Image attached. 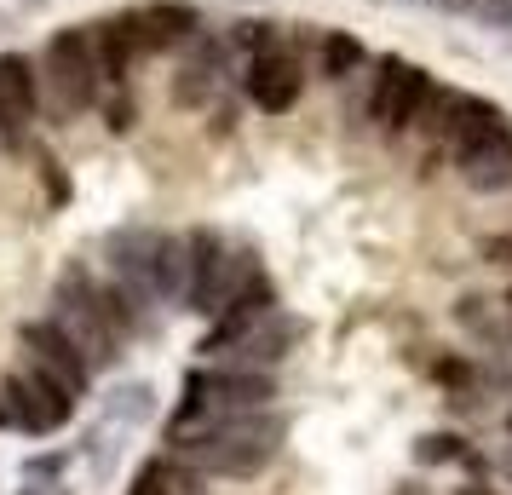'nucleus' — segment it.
Wrapping results in <instances>:
<instances>
[{"mask_svg":"<svg viewBox=\"0 0 512 495\" xmlns=\"http://www.w3.org/2000/svg\"><path fill=\"white\" fill-rule=\"evenodd\" d=\"M236 52V75H242V98L259 116H288L305 93V52L300 35H288L271 18H236L225 29Z\"/></svg>","mask_w":512,"mask_h":495,"instance_id":"obj_1","label":"nucleus"},{"mask_svg":"<svg viewBox=\"0 0 512 495\" xmlns=\"http://www.w3.org/2000/svg\"><path fill=\"white\" fill-rule=\"evenodd\" d=\"M369 41L363 35H351V29L340 24H328L317 29V47H311V70L323 75L328 87H346V81H357V75L369 70Z\"/></svg>","mask_w":512,"mask_h":495,"instance_id":"obj_14","label":"nucleus"},{"mask_svg":"<svg viewBox=\"0 0 512 495\" xmlns=\"http://www.w3.org/2000/svg\"><path fill=\"white\" fill-rule=\"evenodd\" d=\"M98 415L121 432H139V426L156 421V386L150 380H116L104 398H98Z\"/></svg>","mask_w":512,"mask_h":495,"instance_id":"obj_17","label":"nucleus"},{"mask_svg":"<svg viewBox=\"0 0 512 495\" xmlns=\"http://www.w3.org/2000/svg\"><path fill=\"white\" fill-rule=\"evenodd\" d=\"M231 75H236V52L225 41V29H202L179 47V64H173V110H213L219 98L231 93Z\"/></svg>","mask_w":512,"mask_h":495,"instance_id":"obj_6","label":"nucleus"},{"mask_svg":"<svg viewBox=\"0 0 512 495\" xmlns=\"http://www.w3.org/2000/svg\"><path fill=\"white\" fill-rule=\"evenodd\" d=\"M282 444H288V415H277V409L265 403V409L219 415L202 438L179 444L173 455H185L202 478H259V472L282 455Z\"/></svg>","mask_w":512,"mask_h":495,"instance_id":"obj_2","label":"nucleus"},{"mask_svg":"<svg viewBox=\"0 0 512 495\" xmlns=\"http://www.w3.org/2000/svg\"><path fill=\"white\" fill-rule=\"evenodd\" d=\"M501 139H512V116L495 98H478V93L455 98V121H449V139H443L449 167L466 162V156H478V150H489V144H501Z\"/></svg>","mask_w":512,"mask_h":495,"instance_id":"obj_13","label":"nucleus"},{"mask_svg":"<svg viewBox=\"0 0 512 495\" xmlns=\"http://www.w3.org/2000/svg\"><path fill=\"white\" fill-rule=\"evenodd\" d=\"M236 121H242V110H236L231 93H225L219 104H213V133H219V139H231V133H236Z\"/></svg>","mask_w":512,"mask_h":495,"instance_id":"obj_26","label":"nucleus"},{"mask_svg":"<svg viewBox=\"0 0 512 495\" xmlns=\"http://www.w3.org/2000/svg\"><path fill=\"white\" fill-rule=\"evenodd\" d=\"M501 300H507V306H512V288H507V294H501Z\"/></svg>","mask_w":512,"mask_h":495,"instance_id":"obj_32","label":"nucleus"},{"mask_svg":"<svg viewBox=\"0 0 512 495\" xmlns=\"http://www.w3.org/2000/svg\"><path fill=\"white\" fill-rule=\"evenodd\" d=\"M455 173H461V185L472 190V196H501V190H512V139L455 162Z\"/></svg>","mask_w":512,"mask_h":495,"instance_id":"obj_19","label":"nucleus"},{"mask_svg":"<svg viewBox=\"0 0 512 495\" xmlns=\"http://www.w3.org/2000/svg\"><path fill=\"white\" fill-rule=\"evenodd\" d=\"M409 6H415V0H409Z\"/></svg>","mask_w":512,"mask_h":495,"instance_id":"obj_35","label":"nucleus"},{"mask_svg":"<svg viewBox=\"0 0 512 495\" xmlns=\"http://www.w3.org/2000/svg\"><path fill=\"white\" fill-rule=\"evenodd\" d=\"M139 116H144V104H139L133 87H104V93H98V121H104L116 139H127V133L139 127Z\"/></svg>","mask_w":512,"mask_h":495,"instance_id":"obj_22","label":"nucleus"},{"mask_svg":"<svg viewBox=\"0 0 512 495\" xmlns=\"http://www.w3.org/2000/svg\"><path fill=\"white\" fill-rule=\"evenodd\" d=\"M484 260L489 265H512V242H507V236H489V242H484Z\"/></svg>","mask_w":512,"mask_h":495,"instance_id":"obj_27","label":"nucleus"},{"mask_svg":"<svg viewBox=\"0 0 512 495\" xmlns=\"http://www.w3.org/2000/svg\"><path fill=\"white\" fill-rule=\"evenodd\" d=\"M70 467H75V449H35L24 461V478L29 484H58Z\"/></svg>","mask_w":512,"mask_h":495,"instance_id":"obj_25","label":"nucleus"},{"mask_svg":"<svg viewBox=\"0 0 512 495\" xmlns=\"http://www.w3.org/2000/svg\"><path fill=\"white\" fill-rule=\"evenodd\" d=\"M507 432H512V409H507Z\"/></svg>","mask_w":512,"mask_h":495,"instance_id":"obj_33","label":"nucleus"},{"mask_svg":"<svg viewBox=\"0 0 512 495\" xmlns=\"http://www.w3.org/2000/svg\"><path fill=\"white\" fill-rule=\"evenodd\" d=\"M127 495H208V478L190 467L185 455H144L139 467H133V484Z\"/></svg>","mask_w":512,"mask_h":495,"instance_id":"obj_16","label":"nucleus"},{"mask_svg":"<svg viewBox=\"0 0 512 495\" xmlns=\"http://www.w3.org/2000/svg\"><path fill=\"white\" fill-rule=\"evenodd\" d=\"M87 467H93V478L104 484L110 472H116V461H121V444H116V426H93L87 438H81V449H75Z\"/></svg>","mask_w":512,"mask_h":495,"instance_id":"obj_23","label":"nucleus"},{"mask_svg":"<svg viewBox=\"0 0 512 495\" xmlns=\"http://www.w3.org/2000/svg\"><path fill=\"white\" fill-rule=\"evenodd\" d=\"M179 294H185V236L162 231V248H156V300L179 311Z\"/></svg>","mask_w":512,"mask_h":495,"instance_id":"obj_20","label":"nucleus"},{"mask_svg":"<svg viewBox=\"0 0 512 495\" xmlns=\"http://www.w3.org/2000/svg\"><path fill=\"white\" fill-rule=\"evenodd\" d=\"M461 495H501V490H484V484H466Z\"/></svg>","mask_w":512,"mask_h":495,"instance_id":"obj_30","label":"nucleus"},{"mask_svg":"<svg viewBox=\"0 0 512 495\" xmlns=\"http://www.w3.org/2000/svg\"><path fill=\"white\" fill-rule=\"evenodd\" d=\"M52 495H70V490H52Z\"/></svg>","mask_w":512,"mask_h":495,"instance_id":"obj_34","label":"nucleus"},{"mask_svg":"<svg viewBox=\"0 0 512 495\" xmlns=\"http://www.w3.org/2000/svg\"><path fill=\"white\" fill-rule=\"evenodd\" d=\"M489 467H495V478H501V484L512 490V444H501V449H495V455H489Z\"/></svg>","mask_w":512,"mask_h":495,"instance_id":"obj_28","label":"nucleus"},{"mask_svg":"<svg viewBox=\"0 0 512 495\" xmlns=\"http://www.w3.org/2000/svg\"><path fill=\"white\" fill-rule=\"evenodd\" d=\"M121 24L133 35L139 58H167L179 52L190 35L208 29V12L196 0H139V6H121Z\"/></svg>","mask_w":512,"mask_h":495,"instance_id":"obj_8","label":"nucleus"},{"mask_svg":"<svg viewBox=\"0 0 512 495\" xmlns=\"http://www.w3.org/2000/svg\"><path fill=\"white\" fill-rule=\"evenodd\" d=\"M455 323H461L478 346H489V352H507L512 311L501 306V300H489V294H461V300H455Z\"/></svg>","mask_w":512,"mask_h":495,"instance_id":"obj_18","label":"nucleus"},{"mask_svg":"<svg viewBox=\"0 0 512 495\" xmlns=\"http://www.w3.org/2000/svg\"><path fill=\"white\" fill-rule=\"evenodd\" d=\"M363 81V98H357V116L369 121L380 139H409V127L420 121L426 98L438 93V75L397 58V52H380L369 58V70L357 75Z\"/></svg>","mask_w":512,"mask_h":495,"instance_id":"obj_5","label":"nucleus"},{"mask_svg":"<svg viewBox=\"0 0 512 495\" xmlns=\"http://www.w3.org/2000/svg\"><path fill=\"white\" fill-rule=\"evenodd\" d=\"M35 173H41V196H47L52 208H70V202H75L70 167L58 162V156H35Z\"/></svg>","mask_w":512,"mask_h":495,"instance_id":"obj_24","label":"nucleus"},{"mask_svg":"<svg viewBox=\"0 0 512 495\" xmlns=\"http://www.w3.org/2000/svg\"><path fill=\"white\" fill-rule=\"evenodd\" d=\"M277 306H282V300H277V283H271L265 271H259V277H248V283L236 288L231 300H225V306L213 311L208 334L196 340V357H202V363H219V357L231 352V346H236L248 329H254L265 311H277Z\"/></svg>","mask_w":512,"mask_h":495,"instance_id":"obj_10","label":"nucleus"},{"mask_svg":"<svg viewBox=\"0 0 512 495\" xmlns=\"http://www.w3.org/2000/svg\"><path fill=\"white\" fill-rule=\"evenodd\" d=\"M6 426H12V409H6V398H0V432H6Z\"/></svg>","mask_w":512,"mask_h":495,"instance_id":"obj_31","label":"nucleus"},{"mask_svg":"<svg viewBox=\"0 0 512 495\" xmlns=\"http://www.w3.org/2000/svg\"><path fill=\"white\" fill-rule=\"evenodd\" d=\"M41 64V121L70 127V121L98 110V58H93V29L87 24H58L35 52Z\"/></svg>","mask_w":512,"mask_h":495,"instance_id":"obj_3","label":"nucleus"},{"mask_svg":"<svg viewBox=\"0 0 512 495\" xmlns=\"http://www.w3.org/2000/svg\"><path fill=\"white\" fill-rule=\"evenodd\" d=\"M18 346H24L29 363H41L64 392H75V398L93 392V363L75 352V340L58 329L52 317H24V323H18Z\"/></svg>","mask_w":512,"mask_h":495,"instance_id":"obj_11","label":"nucleus"},{"mask_svg":"<svg viewBox=\"0 0 512 495\" xmlns=\"http://www.w3.org/2000/svg\"><path fill=\"white\" fill-rule=\"evenodd\" d=\"M12 495H52V490H47V484H29V478H24V490H12Z\"/></svg>","mask_w":512,"mask_h":495,"instance_id":"obj_29","label":"nucleus"},{"mask_svg":"<svg viewBox=\"0 0 512 495\" xmlns=\"http://www.w3.org/2000/svg\"><path fill=\"white\" fill-rule=\"evenodd\" d=\"M466 438L461 432H449V426H438V432H420L415 444H409V461H415L420 472L426 467H455V461H466Z\"/></svg>","mask_w":512,"mask_h":495,"instance_id":"obj_21","label":"nucleus"},{"mask_svg":"<svg viewBox=\"0 0 512 495\" xmlns=\"http://www.w3.org/2000/svg\"><path fill=\"white\" fill-rule=\"evenodd\" d=\"M93 58H98V87H133V70H139L144 58L133 47V35L121 24V12L110 18H93Z\"/></svg>","mask_w":512,"mask_h":495,"instance_id":"obj_15","label":"nucleus"},{"mask_svg":"<svg viewBox=\"0 0 512 495\" xmlns=\"http://www.w3.org/2000/svg\"><path fill=\"white\" fill-rule=\"evenodd\" d=\"M311 334V323H305L300 311H265L254 329L236 340L231 352H225V363H242V369H282L288 357L300 352V340Z\"/></svg>","mask_w":512,"mask_h":495,"instance_id":"obj_12","label":"nucleus"},{"mask_svg":"<svg viewBox=\"0 0 512 495\" xmlns=\"http://www.w3.org/2000/svg\"><path fill=\"white\" fill-rule=\"evenodd\" d=\"M41 127V64L35 52H0V144L29 150Z\"/></svg>","mask_w":512,"mask_h":495,"instance_id":"obj_9","label":"nucleus"},{"mask_svg":"<svg viewBox=\"0 0 512 495\" xmlns=\"http://www.w3.org/2000/svg\"><path fill=\"white\" fill-rule=\"evenodd\" d=\"M0 398H6V409H12V426L29 432V438L64 432V426L75 421V409H81V398L64 392V386H58L41 363H29V357L18 363V369L0 375Z\"/></svg>","mask_w":512,"mask_h":495,"instance_id":"obj_7","label":"nucleus"},{"mask_svg":"<svg viewBox=\"0 0 512 495\" xmlns=\"http://www.w3.org/2000/svg\"><path fill=\"white\" fill-rule=\"evenodd\" d=\"M259 271H265V265H259L254 248H236L225 231L196 225V231H185V294H179V311L213 317V311L225 306L248 277H259Z\"/></svg>","mask_w":512,"mask_h":495,"instance_id":"obj_4","label":"nucleus"}]
</instances>
